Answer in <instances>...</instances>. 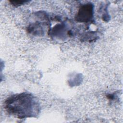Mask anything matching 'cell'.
Returning a JSON list of instances; mask_svg holds the SVG:
<instances>
[{
  "instance_id": "obj_1",
  "label": "cell",
  "mask_w": 123,
  "mask_h": 123,
  "mask_svg": "<svg viewBox=\"0 0 123 123\" xmlns=\"http://www.w3.org/2000/svg\"><path fill=\"white\" fill-rule=\"evenodd\" d=\"M4 108L9 114L20 119L35 117L40 111L37 99L32 94L26 92L8 97L4 101Z\"/></svg>"
},
{
  "instance_id": "obj_2",
  "label": "cell",
  "mask_w": 123,
  "mask_h": 123,
  "mask_svg": "<svg viewBox=\"0 0 123 123\" xmlns=\"http://www.w3.org/2000/svg\"><path fill=\"white\" fill-rule=\"evenodd\" d=\"M94 6L91 3H87L82 5L76 13L75 19L81 23H88L93 18Z\"/></svg>"
},
{
  "instance_id": "obj_3",
  "label": "cell",
  "mask_w": 123,
  "mask_h": 123,
  "mask_svg": "<svg viewBox=\"0 0 123 123\" xmlns=\"http://www.w3.org/2000/svg\"><path fill=\"white\" fill-rule=\"evenodd\" d=\"M9 2L13 6H19L21 5H23L24 4H25V3L27 2L28 1L26 0H10Z\"/></svg>"
},
{
  "instance_id": "obj_4",
  "label": "cell",
  "mask_w": 123,
  "mask_h": 123,
  "mask_svg": "<svg viewBox=\"0 0 123 123\" xmlns=\"http://www.w3.org/2000/svg\"><path fill=\"white\" fill-rule=\"evenodd\" d=\"M107 98L110 99H113L114 98V96L113 94H109L107 95Z\"/></svg>"
}]
</instances>
